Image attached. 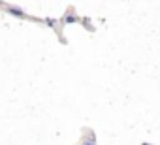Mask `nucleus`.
<instances>
[{
  "label": "nucleus",
  "instance_id": "f257e3e1",
  "mask_svg": "<svg viewBox=\"0 0 160 145\" xmlns=\"http://www.w3.org/2000/svg\"><path fill=\"white\" fill-rule=\"evenodd\" d=\"M6 12H8L10 15H15V17H19V19H25V17H27V13H25L23 10L15 8V6H6Z\"/></svg>",
  "mask_w": 160,
  "mask_h": 145
},
{
  "label": "nucleus",
  "instance_id": "f03ea898",
  "mask_svg": "<svg viewBox=\"0 0 160 145\" xmlns=\"http://www.w3.org/2000/svg\"><path fill=\"white\" fill-rule=\"evenodd\" d=\"M75 21H77V17H75V15H72V13H68V15L62 19V23H75Z\"/></svg>",
  "mask_w": 160,
  "mask_h": 145
},
{
  "label": "nucleus",
  "instance_id": "7ed1b4c3",
  "mask_svg": "<svg viewBox=\"0 0 160 145\" xmlns=\"http://www.w3.org/2000/svg\"><path fill=\"white\" fill-rule=\"evenodd\" d=\"M83 145H96V139H94V134H91V138H89V139H85V141H83Z\"/></svg>",
  "mask_w": 160,
  "mask_h": 145
},
{
  "label": "nucleus",
  "instance_id": "20e7f679",
  "mask_svg": "<svg viewBox=\"0 0 160 145\" xmlns=\"http://www.w3.org/2000/svg\"><path fill=\"white\" fill-rule=\"evenodd\" d=\"M43 21H45V23H47L49 27H53V28L57 27V21H55V19H51V17H47V19H43Z\"/></svg>",
  "mask_w": 160,
  "mask_h": 145
}]
</instances>
